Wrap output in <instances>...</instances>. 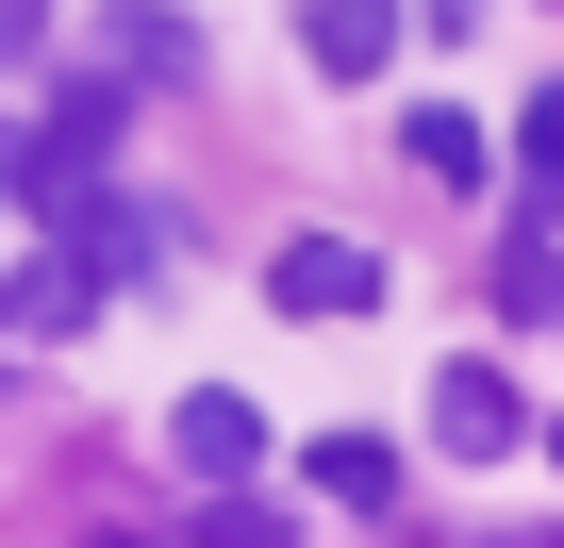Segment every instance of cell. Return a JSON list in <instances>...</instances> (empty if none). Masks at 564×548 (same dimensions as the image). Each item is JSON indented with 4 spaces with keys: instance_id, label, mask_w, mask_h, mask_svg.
Instances as JSON below:
<instances>
[{
    "instance_id": "6da1fadb",
    "label": "cell",
    "mask_w": 564,
    "mask_h": 548,
    "mask_svg": "<svg viewBox=\"0 0 564 548\" xmlns=\"http://www.w3.org/2000/svg\"><path fill=\"white\" fill-rule=\"evenodd\" d=\"M51 233L100 266V283H166V266H183V216H166V200H133V183H100V166L51 200Z\"/></svg>"
},
{
    "instance_id": "7a4b0ae2",
    "label": "cell",
    "mask_w": 564,
    "mask_h": 548,
    "mask_svg": "<svg viewBox=\"0 0 564 548\" xmlns=\"http://www.w3.org/2000/svg\"><path fill=\"white\" fill-rule=\"evenodd\" d=\"M265 300H282V316H366V300H382V249H349V233H282Z\"/></svg>"
},
{
    "instance_id": "3957f363",
    "label": "cell",
    "mask_w": 564,
    "mask_h": 548,
    "mask_svg": "<svg viewBox=\"0 0 564 548\" xmlns=\"http://www.w3.org/2000/svg\"><path fill=\"white\" fill-rule=\"evenodd\" d=\"M100 67L117 84H183L199 67V18H183V0H100Z\"/></svg>"
},
{
    "instance_id": "277c9868",
    "label": "cell",
    "mask_w": 564,
    "mask_h": 548,
    "mask_svg": "<svg viewBox=\"0 0 564 548\" xmlns=\"http://www.w3.org/2000/svg\"><path fill=\"white\" fill-rule=\"evenodd\" d=\"M166 465H199V482H249V465H265V416H249L232 383H199V399L166 416Z\"/></svg>"
},
{
    "instance_id": "5b68a950",
    "label": "cell",
    "mask_w": 564,
    "mask_h": 548,
    "mask_svg": "<svg viewBox=\"0 0 564 548\" xmlns=\"http://www.w3.org/2000/svg\"><path fill=\"white\" fill-rule=\"evenodd\" d=\"M300 465H316V498H333V515H366V531H382V515H399V498H415V465H399V449H382V432H316V449H300Z\"/></svg>"
},
{
    "instance_id": "8992f818",
    "label": "cell",
    "mask_w": 564,
    "mask_h": 548,
    "mask_svg": "<svg viewBox=\"0 0 564 548\" xmlns=\"http://www.w3.org/2000/svg\"><path fill=\"white\" fill-rule=\"evenodd\" d=\"M67 183H84V166H67V133H51V117H18V100H0V200H18V216L51 233V200H67Z\"/></svg>"
},
{
    "instance_id": "52a82bcc",
    "label": "cell",
    "mask_w": 564,
    "mask_h": 548,
    "mask_svg": "<svg viewBox=\"0 0 564 548\" xmlns=\"http://www.w3.org/2000/svg\"><path fill=\"white\" fill-rule=\"evenodd\" d=\"M300 51H316L333 84H366V67H399V0H316V18H300Z\"/></svg>"
},
{
    "instance_id": "ba28073f",
    "label": "cell",
    "mask_w": 564,
    "mask_h": 548,
    "mask_svg": "<svg viewBox=\"0 0 564 548\" xmlns=\"http://www.w3.org/2000/svg\"><path fill=\"white\" fill-rule=\"evenodd\" d=\"M432 432H448L465 465H481V449H514V383H498V366H432Z\"/></svg>"
},
{
    "instance_id": "9c48e42d",
    "label": "cell",
    "mask_w": 564,
    "mask_h": 548,
    "mask_svg": "<svg viewBox=\"0 0 564 548\" xmlns=\"http://www.w3.org/2000/svg\"><path fill=\"white\" fill-rule=\"evenodd\" d=\"M514 183H531V216L564 233V84H531V117H514Z\"/></svg>"
},
{
    "instance_id": "30bf717a",
    "label": "cell",
    "mask_w": 564,
    "mask_h": 548,
    "mask_svg": "<svg viewBox=\"0 0 564 548\" xmlns=\"http://www.w3.org/2000/svg\"><path fill=\"white\" fill-rule=\"evenodd\" d=\"M415 166H432V183H481L498 150H481V117H448V100H415Z\"/></svg>"
},
{
    "instance_id": "8fae6325",
    "label": "cell",
    "mask_w": 564,
    "mask_h": 548,
    "mask_svg": "<svg viewBox=\"0 0 564 548\" xmlns=\"http://www.w3.org/2000/svg\"><path fill=\"white\" fill-rule=\"evenodd\" d=\"M514 300H531V316L564 333V266H547V249H514Z\"/></svg>"
},
{
    "instance_id": "7c38bea8",
    "label": "cell",
    "mask_w": 564,
    "mask_h": 548,
    "mask_svg": "<svg viewBox=\"0 0 564 548\" xmlns=\"http://www.w3.org/2000/svg\"><path fill=\"white\" fill-rule=\"evenodd\" d=\"M34 34H51V0H0V67H34Z\"/></svg>"
},
{
    "instance_id": "4fadbf2b",
    "label": "cell",
    "mask_w": 564,
    "mask_h": 548,
    "mask_svg": "<svg viewBox=\"0 0 564 548\" xmlns=\"http://www.w3.org/2000/svg\"><path fill=\"white\" fill-rule=\"evenodd\" d=\"M415 18H432V34H465V18H481V0H415Z\"/></svg>"
},
{
    "instance_id": "5bb4252c",
    "label": "cell",
    "mask_w": 564,
    "mask_h": 548,
    "mask_svg": "<svg viewBox=\"0 0 564 548\" xmlns=\"http://www.w3.org/2000/svg\"><path fill=\"white\" fill-rule=\"evenodd\" d=\"M0 333H18V266H0Z\"/></svg>"
},
{
    "instance_id": "9a60e30c",
    "label": "cell",
    "mask_w": 564,
    "mask_h": 548,
    "mask_svg": "<svg viewBox=\"0 0 564 548\" xmlns=\"http://www.w3.org/2000/svg\"><path fill=\"white\" fill-rule=\"evenodd\" d=\"M547 465H564V432H547Z\"/></svg>"
}]
</instances>
